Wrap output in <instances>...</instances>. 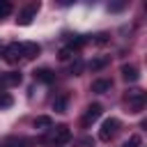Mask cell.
<instances>
[{
	"instance_id": "cell-1",
	"label": "cell",
	"mask_w": 147,
	"mask_h": 147,
	"mask_svg": "<svg viewBox=\"0 0 147 147\" xmlns=\"http://www.w3.org/2000/svg\"><path fill=\"white\" fill-rule=\"evenodd\" d=\"M124 99H126V103L131 106V110L133 113H140L142 108H145V92L142 90H138V87H133V90H129L126 94H124Z\"/></svg>"
},
{
	"instance_id": "cell-2",
	"label": "cell",
	"mask_w": 147,
	"mask_h": 147,
	"mask_svg": "<svg viewBox=\"0 0 147 147\" xmlns=\"http://www.w3.org/2000/svg\"><path fill=\"white\" fill-rule=\"evenodd\" d=\"M69 138H71L69 126H67V124H57V126L53 129V133H51L48 142H51V145H64V142H69Z\"/></svg>"
},
{
	"instance_id": "cell-3",
	"label": "cell",
	"mask_w": 147,
	"mask_h": 147,
	"mask_svg": "<svg viewBox=\"0 0 147 147\" xmlns=\"http://www.w3.org/2000/svg\"><path fill=\"white\" fill-rule=\"evenodd\" d=\"M117 129H119V122L115 119V117H108V119H103V124H101V131H99V138L103 140V142H108L115 133H117Z\"/></svg>"
},
{
	"instance_id": "cell-4",
	"label": "cell",
	"mask_w": 147,
	"mask_h": 147,
	"mask_svg": "<svg viewBox=\"0 0 147 147\" xmlns=\"http://www.w3.org/2000/svg\"><path fill=\"white\" fill-rule=\"evenodd\" d=\"M101 113H103V108H101V103H90L87 106V113L83 115V126L87 129L90 124H94L99 117H101Z\"/></svg>"
},
{
	"instance_id": "cell-5",
	"label": "cell",
	"mask_w": 147,
	"mask_h": 147,
	"mask_svg": "<svg viewBox=\"0 0 147 147\" xmlns=\"http://www.w3.org/2000/svg\"><path fill=\"white\" fill-rule=\"evenodd\" d=\"M37 11H39V2L28 5V7L18 14V18H16V21H18V25H30V23H32V18L37 16Z\"/></svg>"
},
{
	"instance_id": "cell-6",
	"label": "cell",
	"mask_w": 147,
	"mask_h": 147,
	"mask_svg": "<svg viewBox=\"0 0 147 147\" xmlns=\"http://www.w3.org/2000/svg\"><path fill=\"white\" fill-rule=\"evenodd\" d=\"M2 57H5L9 64H16V62L21 60V44H18V41L7 44V46H5V51H2Z\"/></svg>"
},
{
	"instance_id": "cell-7",
	"label": "cell",
	"mask_w": 147,
	"mask_h": 147,
	"mask_svg": "<svg viewBox=\"0 0 147 147\" xmlns=\"http://www.w3.org/2000/svg\"><path fill=\"white\" fill-rule=\"evenodd\" d=\"M39 53H41V46H39V44H34V41H25V44H21V57L32 60V57H37Z\"/></svg>"
},
{
	"instance_id": "cell-8",
	"label": "cell",
	"mask_w": 147,
	"mask_h": 147,
	"mask_svg": "<svg viewBox=\"0 0 147 147\" xmlns=\"http://www.w3.org/2000/svg\"><path fill=\"white\" fill-rule=\"evenodd\" d=\"M21 83V74L18 71H7L0 76V87H16Z\"/></svg>"
},
{
	"instance_id": "cell-9",
	"label": "cell",
	"mask_w": 147,
	"mask_h": 147,
	"mask_svg": "<svg viewBox=\"0 0 147 147\" xmlns=\"http://www.w3.org/2000/svg\"><path fill=\"white\" fill-rule=\"evenodd\" d=\"M119 71H122V78H124L126 83H136V80L140 78V71H138V67H133V64H124Z\"/></svg>"
},
{
	"instance_id": "cell-10",
	"label": "cell",
	"mask_w": 147,
	"mask_h": 147,
	"mask_svg": "<svg viewBox=\"0 0 147 147\" xmlns=\"http://www.w3.org/2000/svg\"><path fill=\"white\" fill-rule=\"evenodd\" d=\"M32 74H34V80H39V83H46V85L55 80V74H53V71H51L48 67H41V69H34Z\"/></svg>"
},
{
	"instance_id": "cell-11",
	"label": "cell",
	"mask_w": 147,
	"mask_h": 147,
	"mask_svg": "<svg viewBox=\"0 0 147 147\" xmlns=\"http://www.w3.org/2000/svg\"><path fill=\"white\" fill-rule=\"evenodd\" d=\"M0 147H30V140L25 138H18V136H9L0 142Z\"/></svg>"
},
{
	"instance_id": "cell-12",
	"label": "cell",
	"mask_w": 147,
	"mask_h": 147,
	"mask_svg": "<svg viewBox=\"0 0 147 147\" xmlns=\"http://www.w3.org/2000/svg\"><path fill=\"white\" fill-rule=\"evenodd\" d=\"M110 87H113V80H108V78H96L92 83V92H99V94L110 92Z\"/></svg>"
},
{
	"instance_id": "cell-13",
	"label": "cell",
	"mask_w": 147,
	"mask_h": 147,
	"mask_svg": "<svg viewBox=\"0 0 147 147\" xmlns=\"http://www.w3.org/2000/svg\"><path fill=\"white\" fill-rule=\"evenodd\" d=\"M34 129H39V131H48V129H53V119L46 117V115H39V117L34 119Z\"/></svg>"
},
{
	"instance_id": "cell-14",
	"label": "cell",
	"mask_w": 147,
	"mask_h": 147,
	"mask_svg": "<svg viewBox=\"0 0 147 147\" xmlns=\"http://www.w3.org/2000/svg\"><path fill=\"white\" fill-rule=\"evenodd\" d=\"M67 103H69V96H67V94H60V96H55V101H53V110H55V113H64V110H67Z\"/></svg>"
},
{
	"instance_id": "cell-15",
	"label": "cell",
	"mask_w": 147,
	"mask_h": 147,
	"mask_svg": "<svg viewBox=\"0 0 147 147\" xmlns=\"http://www.w3.org/2000/svg\"><path fill=\"white\" fill-rule=\"evenodd\" d=\"M87 41H90V37H87V34H76L74 39H69V48H71V51H76V48L85 46Z\"/></svg>"
},
{
	"instance_id": "cell-16",
	"label": "cell",
	"mask_w": 147,
	"mask_h": 147,
	"mask_svg": "<svg viewBox=\"0 0 147 147\" xmlns=\"http://www.w3.org/2000/svg\"><path fill=\"white\" fill-rule=\"evenodd\" d=\"M108 62H110L108 57H96V60H92V62H90V69H92V71H101Z\"/></svg>"
},
{
	"instance_id": "cell-17",
	"label": "cell",
	"mask_w": 147,
	"mask_h": 147,
	"mask_svg": "<svg viewBox=\"0 0 147 147\" xmlns=\"http://www.w3.org/2000/svg\"><path fill=\"white\" fill-rule=\"evenodd\" d=\"M11 9H14V7H11V2H9V0H0V18L9 16V14H11Z\"/></svg>"
},
{
	"instance_id": "cell-18",
	"label": "cell",
	"mask_w": 147,
	"mask_h": 147,
	"mask_svg": "<svg viewBox=\"0 0 147 147\" xmlns=\"http://www.w3.org/2000/svg\"><path fill=\"white\" fill-rule=\"evenodd\" d=\"M57 57H60L62 62H67V60H71V57H74V51H71L69 46H64V48H60V53H57Z\"/></svg>"
},
{
	"instance_id": "cell-19",
	"label": "cell",
	"mask_w": 147,
	"mask_h": 147,
	"mask_svg": "<svg viewBox=\"0 0 147 147\" xmlns=\"http://www.w3.org/2000/svg\"><path fill=\"white\" fill-rule=\"evenodd\" d=\"M14 103V99L7 94V92H0V108H9Z\"/></svg>"
},
{
	"instance_id": "cell-20",
	"label": "cell",
	"mask_w": 147,
	"mask_h": 147,
	"mask_svg": "<svg viewBox=\"0 0 147 147\" xmlns=\"http://www.w3.org/2000/svg\"><path fill=\"white\" fill-rule=\"evenodd\" d=\"M80 71H83V62H80V60H74V62H71V67H69V74L78 76Z\"/></svg>"
},
{
	"instance_id": "cell-21",
	"label": "cell",
	"mask_w": 147,
	"mask_h": 147,
	"mask_svg": "<svg viewBox=\"0 0 147 147\" xmlns=\"http://www.w3.org/2000/svg\"><path fill=\"white\" fill-rule=\"evenodd\" d=\"M138 145H140V136H131L122 147H138Z\"/></svg>"
},
{
	"instance_id": "cell-22",
	"label": "cell",
	"mask_w": 147,
	"mask_h": 147,
	"mask_svg": "<svg viewBox=\"0 0 147 147\" xmlns=\"http://www.w3.org/2000/svg\"><path fill=\"white\" fill-rule=\"evenodd\" d=\"M80 145H83V147H94V140H92L90 136H85V138H80Z\"/></svg>"
},
{
	"instance_id": "cell-23",
	"label": "cell",
	"mask_w": 147,
	"mask_h": 147,
	"mask_svg": "<svg viewBox=\"0 0 147 147\" xmlns=\"http://www.w3.org/2000/svg\"><path fill=\"white\" fill-rule=\"evenodd\" d=\"M108 9H110V11H119V9H124V2H115V5H108Z\"/></svg>"
},
{
	"instance_id": "cell-24",
	"label": "cell",
	"mask_w": 147,
	"mask_h": 147,
	"mask_svg": "<svg viewBox=\"0 0 147 147\" xmlns=\"http://www.w3.org/2000/svg\"><path fill=\"white\" fill-rule=\"evenodd\" d=\"M94 41H96V44H106V41H108V34H106V32H101V34H96V39H94Z\"/></svg>"
}]
</instances>
